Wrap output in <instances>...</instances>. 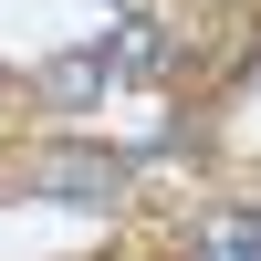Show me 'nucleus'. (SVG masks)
<instances>
[{
    "label": "nucleus",
    "mask_w": 261,
    "mask_h": 261,
    "mask_svg": "<svg viewBox=\"0 0 261 261\" xmlns=\"http://www.w3.org/2000/svg\"><path fill=\"white\" fill-rule=\"evenodd\" d=\"M94 84H105V63H53V84H42V94H53V105H84Z\"/></svg>",
    "instance_id": "f03ea898"
},
{
    "label": "nucleus",
    "mask_w": 261,
    "mask_h": 261,
    "mask_svg": "<svg viewBox=\"0 0 261 261\" xmlns=\"http://www.w3.org/2000/svg\"><path fill=\"white\" fill-rule=\"evenodd\" d=\"M115 188V157H53V199H105Z\"/></svg>",
    "instance_id": "f257e3e1"
},
{
    "label": "nucleus",
    "mask_w": 261,
    "mask_h": 261,
    "mask_svg": "<svg viewBox=\"0 0 261 261\" xmlns=\"http://www.w3.org/2000/svg\"><path fill=\"white\" fill-rule=\"evenodd\" d=\"M115 63H125V73H157V63H167V32H146V21H136V32L115 42Z\"/></svg>",
    "instance_id": "7ed1b4c3"
},
{
    "label": "nucleus",
    "mask_w": 261,
    "mask_h": 261,
    "mask_svg": "<svg viewBox=\"0 0 261 261\" xmlns=\"http://www.w3.org/2000/svg\"><path fill=\"white\" fill-rule=\"evenodd\" d=\"M220 251H230V261H261V220H230V230H220Z\"/></svg>",
    "instance_id": "20e7f679"
}]
</instances>
